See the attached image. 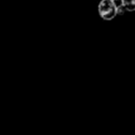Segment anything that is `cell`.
Wrapping results in <instances>:
<instances>
[{"label": "cell", "instance_id": "cell-3", "mask_svg": "<svg viewBox=\"0 0 135 135\" xmlns=\"http://www.w3.org/2000/svg\"><path fill=\"white\" fill-rule=\"evenodd\" d=\"M126 11H127V9L124 8L122 4L117 5V14H118V15H122V14H124Z\"/></svg>", "mask_w": 135, "mask_h": 135}, {"label": "cell", "instance_id": "cell-2", "mask_svg": "<svg viewBox=\"0 0 135 135\" xmlns=\"http://www.w3.org/2000/svg\"><path fill=\"white\" fill-rule=\"evenodd\" d=\"M121 4L129 11H133L135 9V0H121Z\"/></svg>", "mask_w": 135, "mask_h": 135}, {"label": "cell", "instance_id": "cell-1", "mask_svg": "<svg viewBox=\"0 0 135 135\" xmlns=\"http://www.w3.org/2000/svg\"><path fill=\"white\" fill-rule=\"evenodd\" d=\"M98 12L102 19L110 21L117 15V5L113 0H102L98 6Z\"/></svg>", "mask_w": 135, "mask_h": 135}, {"label": "cell", "instance_id": "cell-4", "mask_svg": "<svg viewBox=\"0 0 135 135\" xmlns=\"http://www.w3.org/2000/svg\"><path fill=\"white\" fill-rule=\"evenodd\" d=\"M113 1H114V2H115V3H116V2H117V1H118V0H113Z\"/></svg>", "mask_w": 135, "mask_h": 135}]
</instances>
